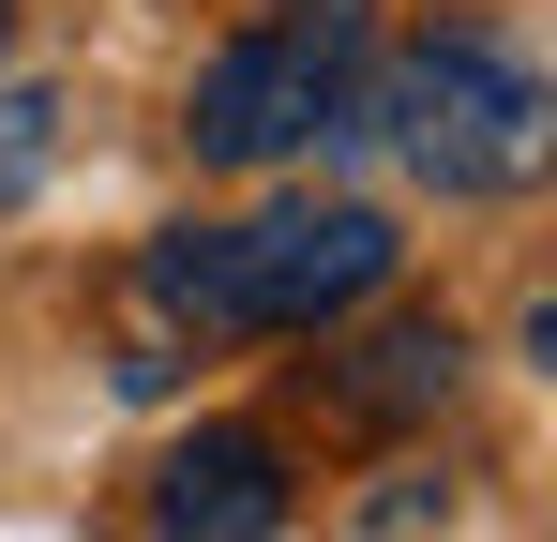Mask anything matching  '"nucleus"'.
Listing matches in <instances>:
<instances>
[{
  "instance_id": "nucleus-7",
  "label": "nucleus",
  "mask_w": 557,
  "mask_h": 542,
  "mask_svg": "<svg viewBox=\"0 0 557 542\" xmlns=\"http://www.w3.org/2000/svg\"><path fill=\"white\" fill-rule=\"evenodd\" d=\"M362 528H453V482H376Z\"/></svg>"
},
{
  "instance_id": "nucleus-4",
  "label": "nucleus",
  "mask_w": 557,
  "mask_h": 542,
  "mask_svg": "<svg viewBox=\"0 0 557 542\" xmlns=\"http://www.w3.org/2000/svg\"><path fill=\"white\" fill-rule=\"evenodd\" d=\"M151 528H182V542H272L286 528V438L196 422V438L151 467Z\"/></svg>"
},
{
  "instance_id": "nucleus-5",
  "label": "nucleus",
  "mask_w": 557,
  "mask_h": 542,
  "mask_svg": "<svg viewBox=\"0 0 557 542\" xmlns=\"http://www.w3.org/2000/svg\"><path fill=\"white\" fill-rule=\"evenodd\" d=\"M453 392H467V332L453 317H392V332H362L332 361V407L347 422H437Z\"/></svg>"
},
{
  "instance_id": "nucleus-8",
  "label": "nucleus",
  "mask_w": 557,
  "mask_h": 542,
  "mask_svg": "<svg viewBox=\"0 0 557 542\" xmlns=\"http://www.w3.org/2000/svg\"><path fill=\"white\" fill-rule=\"evenodd\" d=\"M0 46H15V0H0Z\"/></svg>"
},
{
  "instance_id": "nucleus-6",
  "label": "nucleus",
  "mask_w": 557,
  "mask_h": 542,
  "mask_svg": "<svg viewBox=\"0 0 557 542\" xmlns=\"http://www.w3.org/2000/svg\"><path fill=\"white\" fill-rule=\"evenodd\" d=\"M46 151H61V90H0V211L46 181Z\"/></svg>"
},
{
  "instance_id": "nucleus-1",
  "label": "nucleus",
  "mask_w": 557,
  "mask_h": 542,
  "mask_svg": "<svg viewBox=\"0 0 557 542\" xmlns=\"http://www.w3.org/2000/svg\"><path fill=\"white\" fill-rule=\"evenodd\" d=\"M392 211L376 196H272V211H242V226H166L136 286L196 317V332H332V317H362L376 286H392Z\"/></svg>"
},
{
  "instance_id": "nucleus-2",
  "label": "nucleus",
  "mask_w": 557,
  "mask_h": 542,
  "mask_svg": "<svg viewBox=\"0 0 557 542\" xmlns=\"http://www.w3.org/2000/svg\"><path fill=\"white\" fill-rule=\"evenodd\" d=\"M347 136H376L422 196L482 211V196H528V181H543V151H557V90H543V61H528L512 30H422L392 76L362 61Z\"/></svg>"
},
{
  "instance_id": "nucleus-3",
  "label": "nucleus",
  "mask_w": 557,
  "mask_h": 542,
  "mask_svg": "<svg viewBox=\"0 0 557 542\" xmlns=\"http://www.w3.org/2000/svg\"><path fill=\"white\" fill-rule=\"evenodd\" d=\"M362 61H376V0H286L257 30H226L182 90L196 167H301L317 136H347Z\"/></svg>"
}]
</instances>
